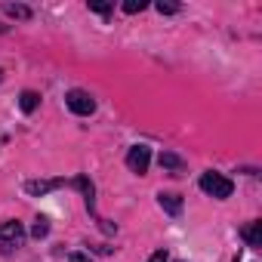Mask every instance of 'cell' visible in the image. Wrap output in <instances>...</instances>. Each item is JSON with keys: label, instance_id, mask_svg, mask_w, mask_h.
<instances>
[{"label": "cell", "instance_id": "1", "mask_svg": "<svg viewBox=\"0 0 262 262\" xmlns=\"http://www.w3.org/2000/svg\"><path fill=\"white\" fill-rule=\"evenodd\" d=\"M201 188H204L210 198H219V201H225V198H231V191H234V182H231V179H225L222 173H204V176H201Z\"/></svg>", "mask_w": 262, "mask_h": 262}, {"label": "cell", "instance_id": "2", "mask_svg": "<svg viewBox=\"0 0 262 262\" xmlns=\"http://www.w3.org/2000/svg\"><path fill=\"white\" fill-rule=\"evenodd\" d=\"M65 102H68V108H71L74 114H80V117H90V114L96 111V99H93L86 90H68Z\"/></svg>", "mask_w": 262, "mask_h": 262}, {"label": "cell", "instance_id": "3", "mask_svg": "<svg viewBox=\"0 0 262 262\" xmlns=\"http://www.w3.org/2000/svg\"><path fill=\"white\" fill-rule=\"evenodd\" d=\"M148 164H151V151L145 148V145H133L129 148V155H126V167L133 170V173H148Z\"/></svg>", "mask_w": 262, "mask_h": 262}, {"label": "cell", "instance_id": "4", "mask_svg": "<svg viewBox=\"0 0 262 262\" xmlns=\"http://www.w3.org/2000/svg\"><path fill=\"white\" fill-rule=\"evenodd\" d=\"M22 241H25L22 222H4V225H0V244H4V247H19Z\"/></svg>", "mask_w": 262, "mask_h": 262}, {"label": "cell", "instance_id": "5", "mask_svg": "<svg viewBox=\"0 0 262 262\" xmlns=\"http://www.w3.org/2000/svg\"><path fill=\"white\" fill-rule=\"evenodd\" d=\"M62 185H65V179H31V182H25V191L40 198V194H50V191H56Z\"/></svg>", "mask_w": 262, "mask_h": 262}, {"label": "cell", "instance_id": "6", "mask_svg": "<svg viewBox=\"0 0 262 262\" xmlns=\"http://www.w3.org/2000/svg\"><path fill=\"white\" fill-rule=\"evenodd\" d=\"M244 241L250 244V247H262V222H250V225H244Z\"/></svg>", "mask_w": 262, "mask_h": 262}, {"label": "cell", "instance_id": "7", "mask_svg": "<svg viewBox=\"0 0 262 262\" xmlns=\"http://www.w3.org/2000/svg\"><path fill=\"white\" fill-rule=\"evenodd\" d=\"M37 105H40V96H37V93H31V90H25V93L19 96V108H22L25 114H31V111L37 108Z\"/></svg>", "mask_w": 262, "mask_h": 262}, {"label": "cell", "instance_id": "8", "mask_svg": "<svg viewBox=\"0 0 262 262\" xmlns=\"http://www.w3.org/2000/svg\"><path fill=\"white\" fill-rule=\"evenodd\" d=\"M158 201H161V207H164L167 213H173V216L182 210V198H179V194H158Z\"/></svg>", "mask_w": 262, "mask_h": 262}, {"label": "cell", "instance_id": "9", "mask_svg": "<svg viewBox=\"0 0 262 262\" xmlns=\"http://www.w3.org/2000/svg\"><path fill=\"white\" fill-rule=\"evenodd\" d=\"M161 167H164V170H173V173H182V170H185L182 158H176V155H170V151L161 155Z\"/></svg>", "mask_w": 262, "mask_h": 262}, {"label": "cell", "instance_id": "10", "mask_svg": "<svg viewBox=\"0 0 262 262\" xmlns=\"http://www.w3.org/2000/svg\"><path fill=\"white\" fill-rule=\"evenodd\" d=\"M74 185H77V188H80V191L86 194V207L93 210V182H90L86 176H77V179H74Z\"/></svg>", "mask_w": 262, "mask_h": 262}, {"label": "cell", "instance_id": "11", "mask_svg": "<svg viewBox=\"0 0 262 262\" xmlns=\"http://www.w3.org/2000/svg\"><path fill=\"white\" fill-rule=\"evenodd\" d=\"M4 10H7V16H13V19H31V10H28V7H16V4H7Z\"/></svg>", "mask_w": 262, "mask_h": 262}, {"label": "cell", "instance_id": "12", "mask_svg": "<svg viewBox=\"0 0 262 262\" xmlns=\"http://www.w3.org/2000/svg\"><path fill=\"white\" fill-rule=\"evenodd\" d=\"M148 4H145V0H126V4H123V13H129V16H133V13H142Z\"/></svg>", "mask_w": 262, "mask_h": 262}, {"label": "cell", "instance_id": "13", "mask_svg": "<svg viewBox=\"0 0 262 262\" xmlns=\"http://www.w3.org/2000/svg\"><path fill=\"white\" fill-rule=\"evenodd\" d=\"M47 231H50V222H47V219H37V222H34V228H31V234H34V237H47Z\"/></svg>", "mask_w": 262, "mask_h": 262}, {"label": "cell", "instance_id": "14", "mask_svg": "<svg viewBox=\"0 0 262 262\" xmlns=\"http://www.w3.org/2000/svg\"><path fill=\"white\" fill-rule=\"evenodd\" d=\"M158 13H161V16H173V13H179V4H164V0H161V4H158Z\"/></svg>", "mask_w": 262, "mask_h": 262}, {"label": "cell", "instance_id": "15", "mask_svg": "<svg viewBox=\"0 0 262 262\" xmlns=\"http://www.w3.org/2000/svg\"><path fill=\"white\" fill-rule=\"evenodd\" d=\"M148 262H170V256H167V250H158V253L148 256Z\"/></svg>", "mask_w": 262, "mask_h": 262}, {"label": "cell", "instance_id": "16", "mask_svg": "<svg viewBox=\"0 0 262 262\" xmlns=\"http://www.w3.org/2000/svg\"><path fill=\"white\" fill-rule=\"evenodd\" d=\"M93 13H111V4H90Z\"/></svg>", "mask_w": 262, "mask_h": 262}, {"label": "cell", "instance_id": "17", "mask_svg": "<svg viewBox=\"0 0 262 262\" xmlns=\"http://www.w3.org/2000/svg\"><path fill=\"white\" fill-rule=\"evenodd\" d=\"M68 262H93V259H90L86 253H71V256H68Z\"/></svg>", "mask_w": 262, "mask_h": 262}, {"label": "cell", "instance_id": "18", "mask_svg": "<svg viewBox=\"0 0 262 262\" xmlns=\"http://www.w3.org/2000/svg\"><path fill=\"white\" fill-rule=\"evenodd\" d=\"M0 80H4V71H0Z\"/></svg>", "mask_w": 262, "mask_h": 262}]
</instances>
